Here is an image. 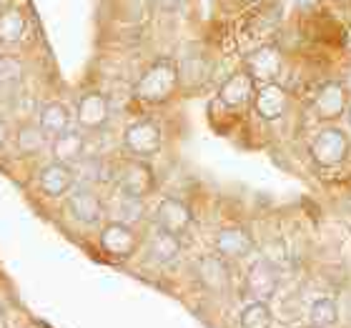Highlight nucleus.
Listing matches in <instances>:
<instances>
[{"instance_id": "nucleus-1", "label": "nucleus", "mask_w": 351, "mask_h": 328, "mask_svg": "<svg viewBox=\"0 0 351 328\" xmlns=\"http://www.w3.org/2000/svg\"><path fill=\"white\" fill-rule=\"evenodd\" d=\"M178 88V68L173 60L158 58L136 83V98L143 103H166Z\"/></svg>"}, {"instance_id": "nucleus-2", "label": "nucleus", "mask_w": 351, "mask_h": 328, "mask_svg": "<svg viewBox=\"0 0 351 328\" xmlns=\"http://www.w3.org/2000/svg\"><path fill=\"white\" fill-rule=\"evenodd\" d=\"M346 148H349V143H346L344 133L339 131V128H326L311 143V158L324 168L337 166V163L344 161Z\"/></svg>"}, {"instance_id": "nucleus-3", "label": "nucleus", "mask_w": 351, "mask_h": 328, "mask_svg": "<svg viewBox=\"0 0 351 328\" xmlns=\"http://www.w3.org/2000/svg\"><path fill=\"white\" fill-rule=\"evenodd\" d=\"M123 146L131 151L133 155H154L158 148H161V131L154 121H138L125 128L123 133Z\"/></svg>"}, {"instance_id": "nucleus-4", "label": "nucleus", "mask_w": 351, "mask_h": 328, "mask_svg": "<svg viewBox=\"0 0 351 328\" xmlns=\"http://www.w3.org/2000/svg\"><path fill=\"white\" fill-rule=\"evenodd\" d=\"M110 116V105L108 98L98 90H90V93L81 95L78 101V108H75V123L81 125L83 131H98L108 123Z\"/></svg>"}, {"instance_id": "nucleus-5", "label": "nucleus", "mask_w": 351, "mask_h": 328, "mask_svg": "<svg viewBox=\"0 0 351 328\" xmlns=\"http://www.w3.org/2000/svg\"><path fill=\"white\" fill-rule=\"evenodd\" d=\"M281 71V53L276 45H258L256 51L246 55V73L254 83H274Z\"/></svg>"}, {"instance_id": "nucleus-6", "label": "nucleus", "mask_w": 351, "mask_h": 328, "mask_svg": "<svg viewBox=\"0 0 351 328\" xmlns=\"http://www.w3.org/2000/svg\"><path fill=\"white\" fill-rule=\"evenodd\" d=\"M156 181H154V171L146 166L143 161H131L125 163L118 173V188L125 196L133 198H143L154 190Z\"/></svg>"}, {"instance_id": "nucleus-7", "label": "nucleus", "mask_w": 351, "mask_h": 328, "mask_svg": "<svg viewBox=\"0 0 351 328\" xmlns=\"http://www.w3.org/2000/svg\"><path fill=\"white\" fill-rule=\"evenodd\" d=\"M154 220H156V228L169 231L173 236H183L191 226V211L189 205L183 203V201H178V198H166L156 208Z\"/></svg>"}, {"instance_id": "nucleus-8", "label": "nucleus", "mask_w": 351, "mask_h": 328, "mask_svg": "<svg viewBox=\"0 0 351 328\" xmlns=\"http://www.w3.org/2000/svg\"><path fill=\"white\" fill-rule=\"evenodd\" d=\"M68 208L73 218L83 226H98L103 220V203L90 188H78L68 198Z\"/></svg>"}, {"instance_id": "nucleus-9", "label": "nucleus", "mask_w": 351, "mask_h": 328, "mask_svg": "<svg viewBox=\"0 0 351 328\" xmlns=\"http://www.w3.org/2000/svg\"><path fill=\"white\" fill-rule=\"evenodd\" d=\"M73 183H75V171L71 166H63V163H51V166H45L40 171V175H38L40 190L51 198L66 196L68 190L73 188Z\"/></svg>"}, {"instance_id": "nucleus-10", "label": "nucleus", "mask_w": 351, "mask_h": 328, "mask_svg": "<svg viewBox=\"0 0 351 328\" xmlns=\"http://www.w3.org/2000/svg\"><path fill=\"white\" fill-rule=\"evenodd\" d=\"M246 288L251 291V296L258 301L271 299L278 288V273L274 268V263L269 261H256L249 268V276H246Z\"/></svg>"}, {"instance_id": "nucleus-11", "label": "nucleus", "mask_w": 351, "mask_h": 328, "mask_svg": "<svg viewBox=\"0 0 351 328\" xmlns=\"http://www.w3.org/2000/svg\"><path fill=\"white\" fill-rule=\"evenodd\" d=\"M101 246L106 253L116 255V258H125L136 251V234L125 223H108L101 231Z\"/></svg>"}, {"instance_id": "nucleus-12", "label": "nucleus", "mask_w": 351, "mask_h": 328, "mask_svg": "<svg viewBox=\"0 0 351 328\" xmlns=\"http://www.w3.org/2000/svg\"><path fill=\"white\" fill-rule=\"evenodd\" d=\"M251 98H254V78H251L246 71L234 73L219 90V101L223 103L226 108H241Z\"/></svg>"}, {"instance_id": "nucleus-13", "label": "nucleus", "mask_w": 351, "mask_h": 328, "mask_svg": "<svg viewBox=\"0 0 351 328\" xmlns=\"http://www.w3.org/2000/svg\"><path fill=\"white\" fill-rule=\"evenodd\" d=\"M25 33H28V18L21 8L8 5L5 10H0V45L15 48L23 43Z\"/></svg>"}, {"instance_id": "nucleus-14", "label": "nucleus", "mask_w": 351, "mask_h": 328, "mask_svg": "<svg viewBox=\"0 0 351 328\" xmlns=\"http://www.w3.org/2000/svg\"><path fill=\"white\" fill-rule=\"evenodd\" d=\"M254 105H256L258 116L266 121H276L284 116L286 110V93L278 83H263L254 95Z\"/></svg>"}, {"instance_id": "nucleus-15", "label": "nucleus", "mask_w": 351, "mask_h": 328, "mask_svg": "<svg viewBox=\"0 0 351 328\" xmlns=\"http://www.w3.org/2000/svg\"><path fill=\"white\" fill-rule=\"evenodd\" d=\"M86 151V138L81 131H66L53 138V158L63 166H75Z\"/></svg>"}, {"instance_id": "nucleus-16", "label": "nucleus", "mask_w": 351, "mask_h": 328, "mask_svg": "<svg viewBox=\"0 0 351 328\" xmlns=\"http://www.w3.org/2000/svg\"><path fill=\"white\" fill-rule=\"evenodd\" d=\"M254 241H251L249 231L243 228H223L219 236H216V251H219L221 258H243L249 253Z\"/></svg>"}, {"instance_id": "nucleus-17", "label": "nucleus", "mask_w": 351, "mask_h": 328, "mask_svg": "<svg viewBox=\"0 0 351 328\" xmlns=\"http://www.w3.org/2000/svg\"><path fill=\"white\" fill-rule=\"evenodd\" d=\"M314 108H316V113L324 118V121L339 118L341 113H344V108H346L344 88L339 86V83H326V86L319 90V95H316Z\"/></svg>"}, {"instance_id": "nucleus-18", "label": "nucleus", "mask_w": 351, "mask_h": 328, "mask_svg": "<svg viewBox=\"0 0 351 328\" xmlns=\"http://www.w3.org/2000/svg\"><path fill=\"white\" fill-rule=\"evenodd\" d=\"M228 276L231 273H228L226 261H221L216 255H208L198 263V281L211 291H223L228 286Z\"/></svg>"}, {"instance_id": "nucleus-19", "label": "nucleus", "mask_w": 351, "mask_h": 328, "mask_svg": "<svg viewBox=\"0 0 351 328\" xmlns=\"http://www.w3.org/2000/svg\"><path fill=\"white\" fill-rule=\"evenodd\" d=\"M38 125L43 128L48 136H60V133L71 131V110L63 103H48L40 116H38Z\"/></svg>"}, {"instance_id": "nucleus-20", "label": "nucleus", "mask_w": 351, "mask_h": 328, "mask_svg": "<svg viewBox=\"0 0 351 328\" xmlns=\"http://www.w3.org/2000/svg\"><path fill=\"white\" fill-rule=\"evenodd\" d=\"M181 253V243H178V236L169 234V231H161L156 228L154 238H151V255H154L158 263H171L176 261V255Z\"/></svg>"}, {"instance_id": "nucleus-21", "label": "nucleus", "mask_w": 351, "mask_h": 328, "mask_svg": "<svg viewBox=\"0 0 351 328\" xmlns=\"http://www.w3.org/2000/svg\"><path fill=\"white\" fill-rule=\"evenodd\" d=\"M45 138H48V133L40 125H23L21 131L15 133V148L25 155H36L45 148Z\"/></svg>"}, {"instance_id": "nucleus-22", "label": "nucleus", "mask_w": 351, "mask_h": 328, "mask_svg": "<svg viewBox=\"0 0 351 328\" xmlns=\"http://www.w3.org/2000/svg\"><path fill=\"white\" fill-rule=\"evenodd\" d=\"M337 323V303L331 299H319L311 306V326L314 328H329Z\"/></svg>"}, {"instance_id": "nucleus-23", "label": "nucleus", "mask_w": 351, "mask_h": 328, "mask_svg": "<svg viewBox=\"0 0 351 328\" xmlns=\"http://www.w3.org/2000/svg\"><path fill=\"white\" fill-rule=\"evenodd\" d=\"M271 311L266 303H251L241 314V328H269Z\"/></svg>"}, {"instance_id": "nucleus-24", "label": "nucleus", "mask_w": 351, "mask_h": 328, "mask_svg": "<svg viewBox=\"0 0 351 328\" xmlns=\"http://www.w3.org/2000/svg\"><path fill=\"white\" fill-rule=\"evenodd\" d=\"M121 213H123V220H136L141 216V198L125 196L121 201Z\"/></svg>"}, {"instance_id": "nucleus-25", "label": "nucleus", "mask_w": 351, "mask_h": 328, "mask_svg": "<svg viewBox=\"0 0 351 328\" xmlns=\"http://www.w3.org/2000/svg\"><path fill=\"white\" fill-rule=\"evenodd\" d=\"M183 0H156V5L161 8V10H166V13H171V10H176V8H181Z\"/></svg>"}, {"instance_id": "nucleus-26", "label": "nucleus", "mask_w": 351, "mask_h": 328, "mask_svg": "<svg viewBox=\"0 0 351 328\" xmlns=\"http://www.w3.org/2000/svg\"><path fill=\"white\" fill-rule=\"evenodd\" d=\"M5 138H8V125H5V121L0 118V146L5 143Z\"/></svg>"}, {"instance_id": "nucleus-27", "label": "nucleus", "mask_w": 351, "mask_h": 328, "mask_svg": "<svg viewBox=\"0 0 351 328\" xmlns=\"http://www.w3.org/2000/svg\"><path fill=\"white\" fill-rule=\"evenodd\" d=\"M316 0H299V5L304 8V10H308V8H314Z\"/></svg>"}, {"instance_id": "nucleus-28", "label": "nucleus", "mask_w": 351, "mask_h": 328, "mask_svg": "<svg viewBox=\"0 0 351 328\" xmlns=\"http://www.w3.org/2000/svg\"><path fill=\"white\" fill-rule=\"evenodd\" d=\"M8 5H10V0H0V10H5Z\"/></svg>"}, {"instance_id": "nucleus-29", "label": "nucleus", "mask_w": 351, "mask_h": 328, "mask_svg": "<svg viewBox=\"0 0 351 328\" xmlns=\"http://www.w3.org/2000/svg\"><path fill=\"white\" fill-rule=\"evenodd\" d=\"M0 328H5V316H3V311H0Z\"/></svg>"}, {"instance_id": "nucleus-30", "label": "nucleus", "mask_w": 351, "mask_h": 328, "mask_svg": "<svg viewBox=\"0 0 351 328\" xmlns=\"http://www.w3.org/2000/svg\"><path fill=\"white\" fill-rule=\"evenodd\" d=\"M349 123H351V105H349Z\"/></svg>"}, {"instance_id": "nucleus-31", "label": "nucleus", "mask_w": 351, "mask_h": 328, "mask_svg": "<svg viewBox=\"0 0 351 328\" xmlns=\"http://www.w3.org/2000/svg\"><path fill=\"white\" fill-rule=\"evenodd\" d=\"M251 3H263V0H251Z\"/></svg>"}, {"instance_id": "nucleus-32", "label": "nucleus", "mask_w": 351, "mask_h": 328, "mask_svg": "<svg viewBox=\"0 0 351 328\" xmlns=\"http://www.w3.org/2000/svg\"><path fill=\"white\" fill-rule=\"evenodd\" d=\"M349 88H351V78H349Z\"/></svg>"}]
</instances>
